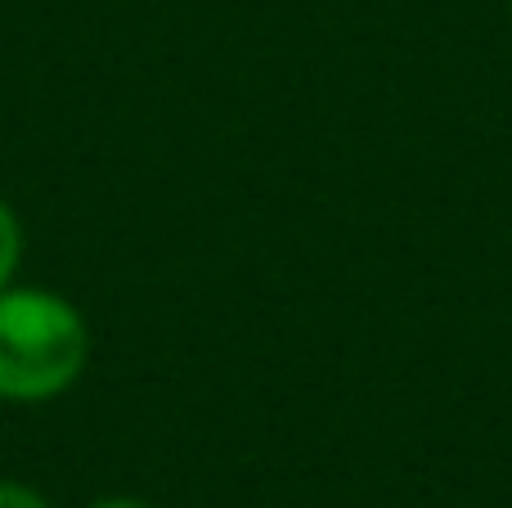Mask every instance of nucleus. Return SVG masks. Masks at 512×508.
<instances>
[{"label": "nucleus", "instance_id": "nucleus-1", "mask_svg": "<svg viewBox=\"0 0 512 508\" xmlns=\"http://www.w3.org/2000/svg\"><path fill=\"white\" fill-rule=\"evenodd\" d=\"M90 365V324L54 288L9 284L0 293V401L45 405L81 383Z\"/></svg>", "mask_w": 512, "mask_h": 508}, {"label": "nucleus", "instance_id": "nucleus-2", "mask_svg": "<svg viewBox=\"0 0 512 508\" xmlns=\"http://www.w3.org/2000/svg\"><path fill=\"white\" fill-rule=\"evenodd\" d=\"M23 248H27V234L18 212L0 198V293L18 279V266H23Z\"/></svg>", "mask_w": 512, "mask_h": 508}, {"label": "nucleus", "instance_id": "nucleus-3", "mask_svg": "<svg viewBox=\"0 0 512 508\" xmlns=\"http://www.w3.org/2000/svg\"><path fill=\"white\" fill-rule=\"evenodd\" d=\"M0 508H50L36 486L27 482H14V477H0Z\"/></svg>", "mask_w": 512, "mask_h": 508}, {"label": "nucleus", "instance_id": "nucleus-4", "mask_svg": "<svg viewBox=\"0 0 512 508\" xmlns=\"http://www.w3.org/2000/svg\"><path fill=\"white\" fill-rule=\"evenodd\" d=\"M86 508H153V504L149 500H135V495H104V500H95Z\"/></svg>", "mask_w": 512, "mask_h": 508}, {"label": "nucleus", "instance_id": "nucleus-5", "mask_svg": "<svg viewBox=\"0 0 512 508\" xmlns=\"http://www.w3.org/2000/svg\"><path fill=\"white\" fill-rule=\"evenodd\" d=\"M508 9H512V0H508Z\"/></svg>", "mask_w": 512, "mask_h": 508}]
</instances>
